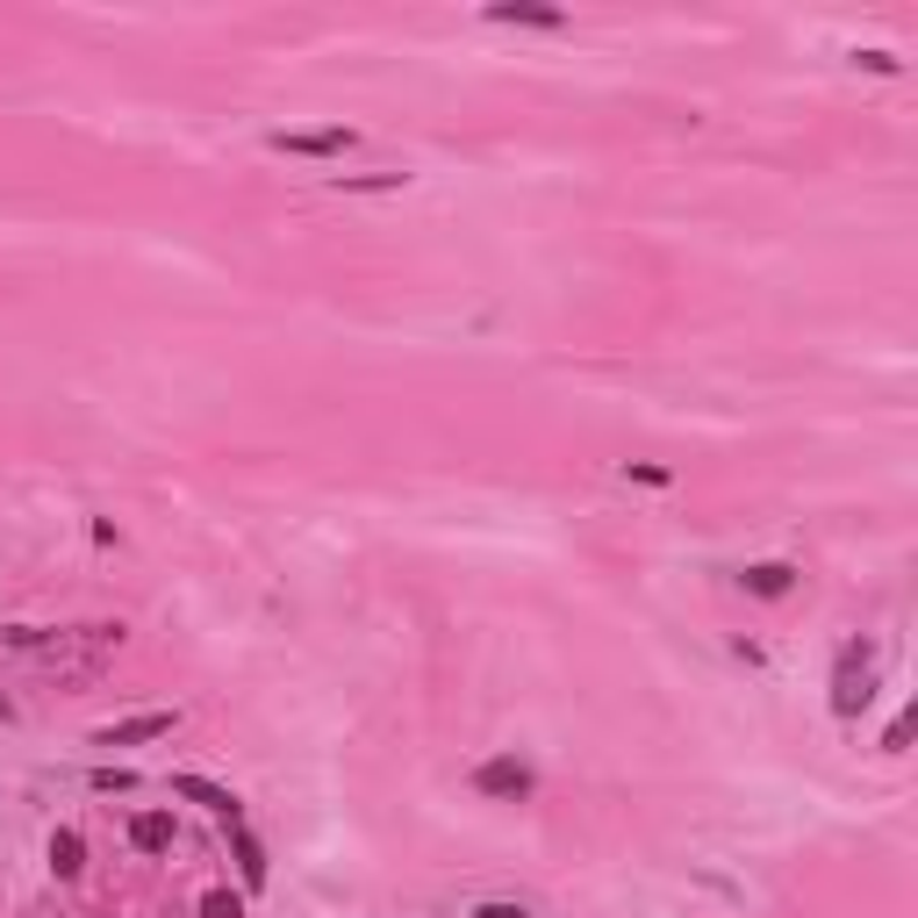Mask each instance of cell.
<instances>
[{
  "label": "cell",
  "instance_id": "cell-1",
  "mask_svg": "<svg viewBox=\"0 0 918 918\" xmlns=\"http://www.w3.org/2000/svg\"><path fill=\"white\" fill-rule=\"evenodd\" d=\"M876 703V668H868V646H840V668H832V718H861Z\"/></svg>",
  "mask_w": 918,
  "mask_h": 918
},
{
  "label": "cell",
  "instance_id": "cell-2",
  "mask_svg": "<svg viewBox=\"0 0 918 918\" xmlns=\"http://www.w3.org/2000/svg\"><path fill=\"white\" fill-rule=\"evenodd\" d=\"M474 790L481 797H495V804H524L538 790V768L524 761V754H488L481 768H474Z\"/></svg>",
  "mask_w": 918,
  "mask_h": 918
},
{
  "label": "cell",
  "instance_id": "cell-3",
  "mask_svg": "<svg viewBox=\"0 0 918 918\" xmlns=\"http://www.w3.org/2000/svg\"><path fill=\"white\" fill-rule=\"evenodd\" d=\"M266 144H273L280 158H345L352 130H338V122H330V130H273Z\"/></svg>",
  "mask_w": 918,
  "mask_h": 918
},
{
  "label": "cell",
  "instance_id": "cell-4",
  "mask_svg": "<svg viewBox=\"0 0 918 918\" xmlns=\"http://www.w3.org/2000/svg\"><path fill=\"white\" fill-rule=\"evenodd\" d=\"M173 725H180V711H137V718H122V725H101L94 746H144V739H166Z\"/></svg>",
  "mask_w": 918,
  "mask_h": 918
},
{
  "label": "cell",
  "instance_id": "cell-5",
  "mask_svg": "<svg viewBox=\"0 0 918 918\" xmlns=\"http://www.w3.org/2000/svg\"><path fill=\"white\" fill-rule=\"evenodd\" d=\"M173 797H187V804H201V811H216L223 825H237V818H244V804L230 797L223 782H208V775H173Z\"/></svg>",
  "mask_w": 918,
  "mask_h": 918
},
{
  "label": "cell",
  "instance_id": "cell-6",
  "mask_svg": "<svg viewBox=\"0 0 918 918\" xmlns=\"http://www.w3.org/2000/svg\"><path fill=\"white\" fill-rule=\"evenodd\" d=\"M739 589L761 596V603H782V596L797 589V567H790V560H754V567L739 574Z\"/></svg>",
  "mask_w": 918,
  "mask_h": 918
},
{
  "label": "cell",
  "instance_id": "cell-7",
  "mask_svg": "<svg viewBox=\"0 0 918 918\" xmlns=\"http://www.w3.org/2000/svg\"><path fill=\"white\" fill-rule=\"evenodd\" d=\"M173 840H180L173 811H137V818H130V847H137V854H173Z\"/></svg>",
  "mask_w": 918,
  "mask_h": 918
},
{
  "label": "cell",
  "instance_id": "cell-8",
  "mask_svg": "<svg viewBox=\"0 0 918 918\" xmlns=\"http://www.w3.org/2000/svg\"><path fill=\"white\" fill-rule=\"evenodd\" d=\"M44 861H51V876H79V868H87V840H79V825H58L51 832V847H44Z\"/></svg>",
  "mask_w": 918,
  "mask_h": 918
},
{
  "label": "cell",
  "instance_id": "cell-9",
  "mask_svg": "<svg viewBox=\"0 0 918 918\" xmlns=\"http://www.w3.org/2000/svg\"><path fill=\"white\" fill-rule=\"evenodd\" d=\"M223 832H230V847H237L244 890H266V847H259V840H252V832H244V818H237V825H223Z\"/></svg>",
  "mask_w": 918,
  "mask_h": 918
},
{
  "label": "cell",
  "instance_id": "cell-10",
  "mask_svg": "<svg viewBox=\"0 0 918 918\" xmlns=\"http://www.w3.org/2000/svg\"><path fill=\"white\" fill-rule=\"evenodd\" d=\"M488 22H517V29H560L567 15H560V8H524V0L510 8V0H495V8H488Z\"/></svg>",
  "mask_w": 918,
  "mask_h": 918
},
{
  "label": "cell",
  "instance_id": "cell-11",
  "mask_svg": "<svg viewBox=\"0 0 918 918\" xmlns=\"http://www.w3.org/2000/svg\"><path fill=\"white\" fill-rule=\"evenodd\" d=\"M330 187L338 194H395V187H409V173H338Z\"/></svg>",
  "mask_w": 918,
  "mask_h": 918
},
{
  "label": "cell",
  "instance_id": "cell-12",
  "mask_svg": "<svg viewBox=\"0 0 918 918\" xmlns=\"http://www.w3.org/2000/svg\"><path fill=\"white\" fill-rule=\"evenodd\" d=\"M201 918H244V897H237V890H223V883L201 890Z\"/></svg>",
  "mask_w": 918,
  "mask_h": 918
},
{
  "label": "cell",
  "instance_id": "cell-13",
  "mask_svg": "<svg viewBox=\"0 0 918 918\" xmlns=\"http://www.w3.org/2000/svg\"><path fill=\"white\" fill-rule=\"evenodd\" d=\"M94 790H101V797L108 790H137V775H130V768H94Z\"/></svg>",
  "mask_w": 918,
  "mask_h": 918
},
{
  "label": "cell",
  "instance_id": "cell-14",
  "mask_svg": "<svg viewBox=\"0 0 918 918\" xmlns=\"http://www.w3.org/2000/svg\"><path fill=\"white\" fill-rule=\"evenodd\" d=\"M474 918H531V911H524V904H503V897H495V904H474Z\"/></svg>",
  "mask_w": 918,
  "mask_h": 918
}]
</instances>
